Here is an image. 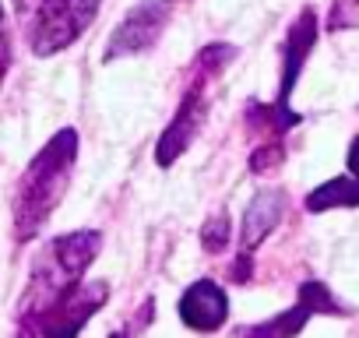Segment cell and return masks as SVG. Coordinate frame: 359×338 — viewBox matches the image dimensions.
Returning <instances> with one entry per match:
<instances>
[{
    "instance_id": "8992f818",
    "label": "cell",
    "mask_w": 359,
    "mask_h": 338,
    "mask_svg": "<svg viewBox=\"0 0 359 338\" xmlns=\"http://www.w3.org/2000/svg\"><path fill=\"white\" fill-rule=\"evenodd\" d=\"M172 11V0H141L134 11L123 15V22L113 29L109 43H106V60H120V57H137L144 50H151L158 43V36L165 32Z\"/></svg>"
},
{
    "instance_id": "30bf717a",
    "label": "cell",
    "mask_w": 359,
    "mask_h": 338,
    "mask_svg": "<svg viewBox=\"0 0 359 338\" xmlns=\"http://www.w3.org/2000/svg\"><path fill=\"white\" fill-rule=\"evenodd\" d=\"M299 120H303V116L292 113V109L282 106V102H250V106H247V123H250L257 134H264V141H282V134L292 130Z\"/></svg>"
},
{
    "instance_id": "8fae6325",
    "label": "cell",
    "mask_w": 359,
    "mask_h": 338,
    "mask_svg": "<svg viewBox=\"0 0 359 338\" xmlns=\"http://www.w3.org/2000/svg\"><path fill=\"white\" fill-rule=\"evenodd\" d=\"M310 317H313V310L303 306V303H296V306L282 310L278 317H268V320H261V324L240 327V338H296V334L306 327Z\"/></svg>"
},
{
    "instance_id": "7a4b0ae2",
    "label": "cell",
    "mask_w": 359,
    "mask_h": 338,
    "mask_svg": "<svg viewBox=\"0 0 359 338\" xmlns=\"http://www.w3.org/2000/svg\"><path fill=\"white\" fill-rule=\"evenodd\" d=\"M99 247H102L99 229H78V233H64V236L50 240L43 247V254L32 261V275H29L25 296L18 303V320L50 310L74 285H81L85 271L99 257Z\"/></svg>"
},
{
    "instance_id": "ac0fdd59",
    "label": "cell",
    "mask_w": 359,
    "mask_h": 338,
    "mask_svg": "<svg viewBox=\"0 0 359 338\" xmlns=\"http://www.w3.org/2000/svg\"><path fill=\"white\" fill-rule=\"evenodd\" d=\"M348 177L359 184V137H352L348 144Z\"/></svg>"
},
{
    "instance_id": "ffe728a7",
    "label": "cell",
    "mask_w": 359,
    "mask_h": 338,
    "mask_svg": "<svg viewBox=\"0 0 359 338\" xmlns=\"http://www.w3.org/2000/svg\"><path fill=\"white\" fill-rule=\"evenodd\" d=\"M109 338H127V334H123V331H113V334H109Z\"/></svg>"
},
{
    "instance_id": "d6986e66",
    "label": "cell",
    "mask_w": 359,
    "mask_h": 338,
    "mask_svg": "<svg viewBox=\"0 0 359 338\" xmlns=\"http://www.w3.org/2000/svg\"><path fill=\"white\" fill-rule=\"evenodd\" d=\"M39 8H43V0H15V11H18V18H32Z\"/></svg>"
},
{
    "instance_id": "5b68a950",
    "label": "cell",
    "mask_w": 359,
    "mask_h": 338,
    "mask_svg": "<svg viewBox=\"0 0 359 338\" xmlns=\"http://www.w3.org/2000/svg\"><path fill=\"white\" fill-rule=\"evenodd\" d=\"M208 88H212V78L194 74L187 95L180 99V109H176L172 123L162 130V137H158V144H155V162H158L162 169H169L180 155L194 144V137L201 134L205 116H208Z\"/></svg>"
},
{
    "instance_id": "277c9868",
    "label": "cell",
    "mask_w": 359,
    "mask_h": 338,
    "mask_svg": "<svg viewBox=\"0 0 359 338\" xmlns=\"http://www.w3.org/2000/svg\"><path fill=\"white\" fill-rule=\"evenodd\" d=\"M102 0H43V8L32 15L29 46L36 57H53L78 43L88 25L95 22Z\"/></svg>"
},
{
    "instance_id": "6da1fadb",
    "label": "cell",
    "mask_w": 359,
    "mask_h": 338,
    "mask_svg": "<svg viewBox=\"0 0 359 338\" xmlns=\"http://www.w3.org/2000/svg\"><path fill=\"white\" fill-rule=\"evenodd\" d=\"M74 162H78V130L74 127L57 130L39 148V155L29 162V169L15 187V205H11L18 243L36 240L39 229L50 222V215L57 212V205L64 201V194L71 187Z\"/></svg>"
},
{
    "instance_id": "5bb4252c",
    "label": "cell",
    "mask_w": 359,
    "mask_h": 338,
    "mask_svg": "<svg viewBox=\"0 0 359 338\" xmlns=\"http://www.w3.org/2000/svg\"><path fill=\"white\" fill-rule=\"evenodd\" d=\"M201 247L208 254H222L229 247V215L226 212H215L208 215V222L201 226Z\"/></svg>"
},
{
    "instance_id": "52a82bcc",
    "label": "cell",
    "mask_w": 359,
    "mask_h": 338,
    "mask_svg": "<svg viewBox=\"0 0 359 338\" xmlns=\"http://www.w3.org/2000/svg\"><path fill=\"white\" fill-rule=\"evenodd\" d=\"M229 317V296L215 278H198L184 296H180V320L191 331L212 334L226 324Z\"/></svg>"
},
{
    "instance_id": "4fadbf2b",
    "label": "cell",
    "mask_w": 359,
    "mask_h": 338,
    "mask_svg": "<svg viewBox=\"0 0 359 338\" xmlns=\"http://www.w3.org/2000/svg\"><path fill=\"white\" fill-rule=\"evenodd\" d=\"M299 303L310 306L313 313H334V317H348V313H352V310H345V306L331 296V289H327L324 282H317V278L299 282Z\"/></svg>"
},
{
    "instance_id": "e0dca14e",
    "label": "cell",
    "mask_w": 359,
    "mask_h": 338,
    "mask_svg": "<svg viewBox=\"0 0 359 338\" xmlns=\"http://www.w3.org/2000/svg\"><path fill=\"white\" fill-rule=\"evenodd\" d=\"M250 257H254V254H243V250H240V257H236V264H233V271H229L236 282H247V278H250Z\"/></svg>"
},
{
    "instance_id": "9a60e30c",
    "label": "cell",
    "mask_w": 359,
    "mask_h": 338,
    "mask_svg": "<svg viewBox=\"0 0 359 338\" xmlns=\"http://www.w3.org/2000/svg\"><path fill=\"white\" fill-rule=\"evenodd\" d=\"M285 162V144L282 141H264L261 148L250 151V173H271Z\"/></svg>"
},
{
    "instance_id": "7c38bea8",
    "label": "cell",
    "mask_w": 359,
    "mask_h": 338,
    "mask_svg": "<svg viewBox=\"0 0 359 338\" xmlns=\"http://www.w3.org/2000/svg\"><path fill=\"white\" fill-rule=\"evenodd\" d=\"M327 208H359V184L352 177H334L306 194V212H327Z\"/></svg>"
},
{
    "instance_id": "ba28073f",
    "label": "cell",
    "mask_w": 359,
    "mask_h": 338,
    "mask_svg": "<svg viewBox=\"0 0 359 338\" xmlns=\"http://www.w3.org/2000/svg\"><path fill=\"white\" fill-rule=\"evenodd\" d=\"M313 43H317V15H313V8H303L296 15V22L289 25V36H285V46H282L285 60H282V88H278L275 102L289 106V95H292L303 67H306V57H310Z\"/></svg>"
},
{
    "instance_id": "2e32d148",
    "label": "cell",
    "mask_w": 359,
    "mask_h": 338,
    "mask_svg": "<svg viewBox=\"0 0 359 338\" xmlns=\"http://www.w3.org/2000/svg\"><path fill=\"white\" fill-rule=\"evenodd\" d=\"M11 71V32H8V15H4V4H0V85H4Z\"/></svg>"
},
{
    "instance_id": "44dd1931",
    "label": "cell",
    "mask_w": 359,
    "mask_h": 338,
    "mask_svg": "<svg viewBox=\"0 0 359 338\" xmlns=\"http://www.w3.org/2000/svg\"><path fill=\"white\" fill-rule=\"evenodd\" d=\"M352 4H359V0H352Z\"/></svg>"
},
{
    "instance_id": "9c48e42d",
    "label": "cell",
    "mask_w": 359,
    "mask_h": 338,
    "mask_svg": "<svg viewBox=\"0 0 359 338\" xmlns=\"http://www.w3.org/2000/svg\"><path fill=\"white\" fill-rule=\"evenodd\" d=\"M285 215V194L282 191H257L243 212V229H240V250L254 254L282 222Z\"/></svg>"
},
{
    "instance_id": "3957f363",
    "label": "cell",
    "mask_w": 359,
    "mask_h": 338,
    "mask_svg": "<svg viewBox=\"0 0 359 338\" xmlns=\"http://www.w3.org/2000/svg\"><path fill=\"white\" fill-rule=\"evenodd\" d=\"M106 299H109V282H102V278L81 282L50 310H43L36 317H22L15 338H78L81 327L102 310Z\"/></svg>"
}]
</instances>
